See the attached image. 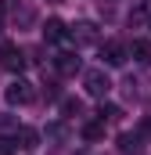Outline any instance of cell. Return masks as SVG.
<instances>
[{
	"label": "cell",
	"mask_w": 151,
	"mask_h": 155,
	"mask_svg": "<svg viewBox=\"0 0 151 155\" xmlns=\"http://www.w3.org/2000/svg\"><path fill=\"white\" fill-rule=\"evenodd\" d=\"M144 22H148V11H144V7L130 11V25H144Z\"/></svg>",
	"instance_id": "obj_16"
},
{
	"label": "cell",
	"mask_w": 151,
	"mask_h": 155,
	"mask_svg": "<svg viewBox=\"0 0 151 155\" xmlns=\"http://www.w3.org/2000/svg\"><path fill=\"white\" fill-rule=\"evenodd\" d=\"M83 137H86V141H104V123H101V119H97V123H86V126H83Z\"/></svg>",
	"instance_id": "obj_12"
},
{
	"label": "cell",
	"mask_w": 151,
	"mask_h": 155,
	"mask_svg": "<svg viewBox=\"0 0 151 155\" xmlns=\"http://www.w3.org/2000/svg\"><path fill=\"white\" fill-rule=\"evenodd\" d=\"M4 11H7V7H4V4H0V22H4Z\"/></svg>",
	"instance_id": "obj_17"
},
{
	"label": "cell",
	"mask_w": 151,
	"mask_h": 155,
	"mask_svg": "<svg viewBox=\"0 0 151 155\" xmlns=\"http://www.w3.org/2000/svg\"><path fill=\"white\" fill-rule=\"evenodd\" d=\"M83 87H86V94L90 97H108V90H112V79H108V72L104 69H86L83 72Z\"/></svg>",
	"instance_id": "obj_1"
},
{
	"label": "cell",
	"mask_w": 151,
	"mask_h": 155,
	"mask_svg": "<svg viewBox=\"0 0 151 155\" xmlns=\"http://www.w3.org/2000/svg\"><path fill=\"white\" fill-rule=\"evenodd\" d=\"M54 69H58V76H76V72H83V61L76 51H61L54 58Z\"/></svg>",
	"instance_id": "obj_5"
},
{
	"label": "cell",
	"mask_w": 151,
	"mask_h": 155,
	"mask_svg": "<svg viewBox=\"0 0 151 155\" xmlns=\"http://www.w3.org/2000/svg\"><path fill=\"white\" fill-rule=\"evenodd\" d=\"M61 112H65V116H79V112H83V101H79V97H65V101H61Z\"/></svg>",
	"instance_id": "obj_14"
},
{
	"label": "cell",
	"mask_w": 151,
	"mask_h": 155,
	"mask_svg": "<svg viewBox=\"0 0 151 155\" xmlns=\"http://www.w3.org/2000/svg\"><path fill=\"white\" fill-rule=\"evenodd\" d=\"M119 116H122L119 105H104V101H101V108H97V119H101V123H115Z\"/></svg>",
	"instance_id": "obj_11"
},
{
	"label": "cell",
	"mask_w": 151,
	"mask_h": 155,
	"mask_svg": "<svg viewBox=\"0 0 151 155\" xmlns=\"http://www.w3.org/2000/svg\"><path fill=\"white\" fill-rule=\"evenodd\" d=\"M14 152H18L14 137H0V155H14Z\"/></svg>",
	"instance_id": "obj_15"
},
{
	"label": "cell",
	"mask_w": 151,
	"mask_h": 155,
	"mask_svg": "<svg viewBox=\"0 0 151 155\" xmlns=\"http://www.w3.org/2000/svg\"><path fill=\"white\" fill-rule=\"evenodd\" d=\"M126 51H130V58H133V61H140V65H151V40H133Z\"/></svg>",
	"instance_id": "obj_8"
},
{
	"label": "cell",
	"mask_w": 151,
	"mask_h": 155,
	"mask_svg": "<svg viewBox=\"0 0 151 155\" xmlns=\"http://www.w3.org/2000/svg\"><path fill=\"white\" fill-rule=\"evenodd\" d=\"M148 22H151V15H148Z\"/></svg>",
	"instance_id": "obj_19"
},
{
	"label": "cell",
	"mask_w": 151,
	"mask_h": 155,
	"mask_svg": "<svg viewBox=\"0 0 151 155\" xmlns=\"http://www.w3.org/2000/svg\"><path fill=\"white\" fill-rule=\"evenodd\" d=\"M0 65H4L7 72H22V69H25V54H22V47L11 43V40H4V43H0Z\"/></svg>",
	"instance_id": "obj_3"
},
{
	"label": "cell",
	"mask_w": 151,
	"mask_h": 155,
	"mask_svg": "<svg viewBox=\"0 0 151 155\" xmlns=\"http://www.w3.org/2000/svg\"><path fill=\"white\" fill-rule=\"evenodd\" d=\"M119 152H122V155H140V152H144L140 134H122V137H119Z\"/></svg>",
	"instance_id": "obj_9"
},
{
	"label": "cell",
	"mask_w": 151,
	"mask_h": 155,
	"mask_svg": "<svg viewBox=\"0 0 151 155\" xmlns=\"http://www.w3.org/2000/svg\"><path fill=\"white\" fill-rule=\"evenodd\" d=\"M54 4H61V0H54Z\"/></svg>",
	"instance_id": "obj_18"
},
{
	"label": "cell",
	"mask_w": 151,
	"mask_h": 155,
	"mask_svg": "<svg viewBox=\"0 0 151 155\" xmlns=\"http://www.w3.org/2000/svg\"><path fill=\"white\" fill-rule=\"evenodd\" d=\"M4 97H7V105H33V101H36V87H33L29 79L18 76L14 83H7Z\"/></svg>",
	"instance_id": "obj_2"
},
{
	"label": "cell",
	"mask_w": 151,
	"mask_h": 155,
	"mask_svg": "<svg viewBox=\"0 0 151 155\" xmlns=\"http://www.w3.org/2000/svg\"><path fill=\"white\" fill-rule=\"evenodd\" d=\"M101 58H104V65L119 69V65H126L130 51H126V43H122V40H104V43H101Z\"/></svg>",
	"instance_id": "obj_4"
},
{
	"label": "cell",
	"mask_w": 151,
	"mask_h": 155,
	"mask_svg": "<svg viewBox=\"0 0 151 155\" xmlns=\"http://www.w3.org/2000/svg\"><path fill=\"white\" fill-rule=\"evenodd\" d=\"M69 36V29H65V22H58V18H50L47 25H43V40L47 43H58V40Z\"/></svg>",
	"instance_id": "obj_10"
},
{
	"label": "cell",
	"mask_w": 151,
	"mask_h": 155,
	"mask_svg": "<svg viewBox=\"0 0 151 155\" xmlns=\"http://www.w3.org/2000/svg\"><path fill=\"white\" fill-rule=\"evenodd\" d=\"M47 137L50 141H69V126L65 123H54V126H47Z\"/></svg>",
	"instance_id": "obj_13"
},
{
	"label": "cell",
	"mask_w": 151,
	"mask_h": 155,
	"mask_svg": "<svg viewBox=\"0 0 151 155\" xmlns=\"http://www.w3.org/2000/svg\"><path fill=\"white\" fill-rule=\"evenodd\" d=\"M14 144L25 148V152H33V148L40 144V134L33 130V126H18V130H14Z\"/></svg>",
	"instance_id": "obj_7"
},
{
	"label": "cell",
	"mask_w": 151,
	"mask_h": 155,
	"mask_svg": "<svg viewBox=\"0 0 151 155\" xmlns=\"http://www.w3.org/2000/svg\"><path fill=\"white\" fill-rule=\"evenodd\" d=\"M69 36H72L76 43H97V40H101V36H97V25H94V22H76Z\"/></svg>",
	"instance_id": "obj_6"
}]
</instances>
